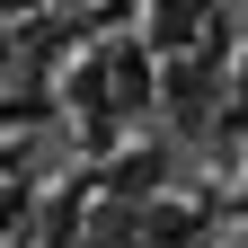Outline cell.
<instances>
[{"label": "cell", "instance_id": "obj_1", "mask_svg": "<svg viewBox=\"0 0 248 248\" xmlns=\"http://www.w3.org/2000/svg\"><path fill=\"white\" fill-rule=\"evenodd\" d=\"M0 9H36V0H0Z\"/></svg>", "mask_w": 248, "mask_h": 248}]
</instances>
